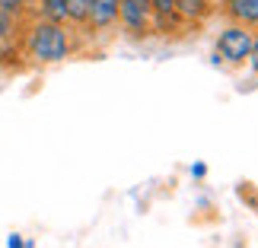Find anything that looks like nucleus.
<instances>
[{
  "label": "nucleus",
  "mask_w": 258,
  "mask_h": 248,
  "mask_svg": "<svg viewBox=\"0 0 258 248\" xmlns=\"http://www.w3.org/2000/svg\"><path fill=\"white\" fill-rule=\"evenodd\" d=\"M230 16L239 26H258V0H230Z\"/></svg>",
  "instance_id": "5"
},
{
  "label": "nucleus",
  "mask_w": 258,
  "mask_h": 248,
  "mask_svg": "<svg viewBox=\"0 0 258 248\" xmlns=\"http://www.w3.org/2000/svg\"><path fill=\"white\" fill-rule=\"evenodd\" d=\"M26 51L42 64H57L64 61L67 51H71V38H67L64 23H51V19H42L29 29L26 38Z\"/></svg>",
  "instance_id": "1"
},
{
  "label": "nucleus",
  "mask_w": 258,
  "mask_h": 248,
  "mask_svg": "<svg viewBox=\"0 0 258 248\" xmlns=\"http://www.w3.org/2000/svg\"><path fill=\"white\" fill-rule=\"evenodd\" d=\"M42 19L67 23V0H42Z\"/></svg>",
  "instance_id": "6"
},
{
  "label": "nucleus",
  "mask_w": 258,
  "mask_h": 248,
  "mask_svg": "<svg viewBox=\"0 0 258 248\" xmlns=\"http://www.w3.org/2000/svg\"><path fill=\"white\" fill-rule=\"evenodd\" d=\"M10 248H29V245H23V239H19V235H10Z\"/></svg>",
  "instance_id": "12"
},
{
  "label": "nucleus",
  "mask_w": 258,
  "mask_h": 248,
  "mask_svg": "<svg viewBox=\"0 0 258 248\" xmlns=\"http://www.w3.org/2000/svg\"><path fill=\"white\" fill-rule=\"evenodd\" d=\"M118 19L131 32H147L150 29V4H144V0H118Z\"/></svg>",
  "instance_id": "3"
},
{
  "label": "nucleus",
  "mask_w": 258,
  "mask_h": 248,
  "mask_svg": "<svg viewBox=\"0 0 258 248\" xmlns=\"http://www.w3.org/2000/svg\"><path fill=\"white\" fill-rule=\"evenodd\" d=\"M150 4V13L163 16V19H172L178 13V0H147Z\"/></svg>",
  "instance_id": "8"
},
{
  "label": "nucleus",
  "mask_w": 258,
  "mask_h": 248,
  "mask_svg": "<svg viewBox=\"0 0 258 248\" xmlns=\"http://www.w3.org/2000/svg\"><path fill=\"white\" fill-rule=\"evenodd\" d=\"M89 4H93V0H67V19H71V23H86Z\"/></svg>",
  "instance_id": "7"
},
{
  "label": "nucleus",
  "mask_w": 258,
  "mask_h": 248,
  "mask_svg": "<svg viewBox=\"0 0 258 248\" xmlns=\"http://www.w3.org/2000/svg\"><path fill=\"white\" fill-rule=\"evenodd\" d=\"M23 7H26V0H0V10L10 16H19L23 13Z\"/></svg>",
  "instance_id": "10"
},
{
  "label": "nucleus",
  "mask_w": 258,
  "mask_h": 248,
  "mask_svg": "<svg viewBox=\"0 0 258 248\" xmlns=\"http://www.w3.org/2000/svg\"><path fill=\"white\" fill-rule=\"evenodd\" d=\"M252 45H255V35H252V29L249 26H226L220 38H217V51H220L223 61H230V64H242L245 57H249L252 51Z\"/></svg>",
  "instance_id": "2"
},
{
  "label": "nucleus",
  "mask_w": 258,
  "mask_h": 248,
  "mask_svg": "<svg viewBox=\"0 0 258 248\" xmlns=\"http://www.w3.org/2000/svg\"><path fill=\"white\" fill-rule=\"evenodd\" d=\"M144 4H147V0H144Z\"/></svg>",
  "instance_id": "13"
},
{
  "label": "nucleus",
  "mask_w": 258,
  "mask_h": 248,
  "mask_svg": "<svg viewBox=\"0 0 258 248\" xmlns=\"http://www.w3.org/2000/svg\"><path fill=\"white\" fill-rule=\"evenodd\" d=\"M249 61H252V70H258V38H255V45H252V51H249Z\"/></svg>",
  "instance_id": "11"
},
{
  "label": "nucleus",
  "mask_w": 258,
  "mask_h": 248,
  "mask_svg": "<svg viewBox=\"0 0 258 248\" xmlns=\"http://www.w3.org/2000/svg\"><path fill=\"white\" fill-rule=\"evenodd\" d=\"M10 32H16V16L0 10V38H10Z\"/></svg>",
  "instance_id": "9"
},
{
  "label": "nucleus",
  "mask_w": 258,
  "mask_h": 248,
  "mask_svg": "<svg viewBox=\"0 0 258 248\" xmlns=\"http://www.w3.org/2000/svg\"><path fill=\"white\" fill-rule=\"evenodd\" d=\"M86 23L93 29H108L112 23H118V0H93Z\"/></svg>",
  "instance_id": "4"
}]
</instances>
